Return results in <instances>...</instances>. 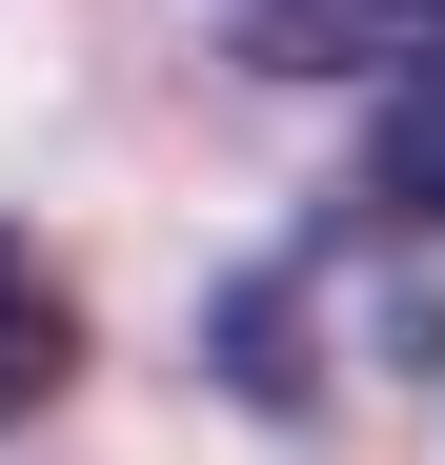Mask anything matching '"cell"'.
<instances>
[{
  "mask_svg": "<svg viewBox=\"0 0 445 465\" xmlns=\"http://www.w3.org/2000/svg\"><path fill=\"white\" fill-rule=\"evenodd\" d=\"M243 61H283V82H405V61H445V0H243Z\"/></svg>",
  "mask_w": 445,
  "mask_h": 465,
  "instance_id": "1",
  "label": "cell"
},
{
  "mask_svg": "<svg viewBox=\"0 0 445 465\" xmlns=\"http://www.w3.org/2000/svg\"><path fill=\"white\" fill-rule=\"evenodd\" d=\"M61 384H82V283H61L21 223H0V425H41Z\"/></svg>",
  "mask_w": 445,
  "mask_h": 465,
  "instance_id": "2",
  "label": "cell"
},
{
  "mask_svg": "<svg viewBox=\"0 0 445 465\" xmlns=\"http://www.w3.org/2000/svg\"><path fill=\"white\" fill-rule=\"evenodd\" d=\"M364 223H425L445 243V61H405V82L364 102Z\"/></svg>",
  "mask_w": 445,
  "mask_h": 465,
  "instance_id": "3",
  "label": "cell"
}]
</instances>
